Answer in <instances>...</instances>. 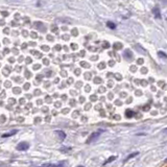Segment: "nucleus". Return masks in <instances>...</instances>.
Returning a JSON list of instances; mask_svg holds the SVG:
<instances>
[{"label":"nucleus","mask_w":167,"mask_h":167,"mask_svg":"<svg viewBox=\"0 0 167 167\" xmlns=\"http://www.w3.org/2000/svg\"><path fill=\"white\" fill-rule=\"evenodd\" d=\"M139 155V153L138 151H136V153H133V154H131V155H129V157L127 158V160L125 161H127V160H130V159H132V158H134V157H136V156H138Z\"/></svg>","instance_id":"obj_9"},{"label":"nucleus","mask_w":167,"mask_h":167,"mask_svg":"<svg viewBox=\"0 0 167 167\" xmlns=\"http://www.w3.org/2000/svg\"><path fill=\"white\" fill-rule=\"evenodd\" d=\"M71 47H72L73 49H75V48H76V45H74V44H72V45H71Z\"/></svg>","instance_id":"obj_14"},{"label":"nucleus","mask_w":167,"mask_h":167,"mask_svg":"<svg viewBox=\"0 0 167 167\" xmlns=\"http://www.w3.org/2000/svg\"><path fill=\"white\" fill-rule=\"evenodd\" d=\"M124 58L125 59H127L129 61H131L132 59H133V54H132V52L130 51V50H125V52H124Z\"/></svg>","instance_id":"obj_3"},{"label":"nucleus","mask_w":167,"mask_h":167,"mask_svg":"<svg viewBox=\"0 0 167 167\" xmlns=\"http://www.w3.org/2000/svg\"><path fill=\"white\" fill-rule=\"evenodd\" d=\"M138 63H139V64H142V63H143V60H141V59H140V60H139V61H138Z\"/></svg>","instance_id":"obj_15"},{"label":"nucleus","mask_w":167,"mask_h":167,"mask_svg":"<svg viewBox=\"0 0 167 167\" xmlns=\"http://www.w3.org/2000/svg\"><path fill=\"white\" fill-rule=\"evenodd\" d=\"M163 132H164V133H166V134H167V129H164V130H163Z\"/></svg>","instance_id":"obj_16"},{"label":"nucleus","mask_w":167,"mask_h":167,"mask_svg":"<svg viewBox=\"0 0 167 167\" xmlns=\"http://www.w3.org/2000/svg\"><path fill=\"white\" fill-rule=\"evenodd\" d=\"M114 47H115V48H121V45H120V44H118V45H117V44H115V45H114Z\"/></svg>","instance_id":"obj_12"},{"label":"nucleus","mask_w":167,"mask_h":167,"mask_svg":"<svg viewBox=\"0 0 167 167\" xmlns=\"http://www.w3.org/2000/svg\"><path fill=\"white\" fill-rule=\"evenodd\" d=\"M166 161H167V159H166Z\"/></svg>","instance_id":"obj_17"},{"label":"nucleus","mask_w":167,"mask_h":167,"mask_svg":"<svg viewBox=\"0 0 167 167\" xmlns=\"http://www.w3.org/2000/svg\"><path fill=\"white\" fill-rule=\"evenodd\" d=\"M17 133V131L16 130H14L13 132H11V133H6V134H3L2 135V138H6V137H9V136H12L13 134H16Z\"/></svg>","instance_id":"obj_7"},{"label":"nucleus","mask_w":167,"mask_h":167,"mask_svg":"<svg viewBox=\"0 0 167 167\" xmlns=\"http://www.w3.org/2000/svg\"><path fill=\"white\" fill-rule=\"evenodd\" d=\"M134 115H135V113H134V111H132V110H127V111H125V116H127V118L133 117Z\"/></svg>","instance_id":"obj_5"},{"label":"nucleus","mask_w":167,"mask_h":167,"mask_svg":"<svg viewBox=\"0 0 167 167\" xmlns=\"http://www.w3.org/2000/svg\"><path fill=\"white\" fill-rule=\"evenodd\" d=\"M107 25H108L109 27H110L111 30H115V27H116V25H115V23H113V22H111V21H109L108 23H107Z\"/></svg>","instance_id":"obj_8"},{"label":"nucleus","mask_w":167,"mask_h":167,"mask_svg":"<svg viewBox=\"0 0 167 167\" xmlns=\"http://www.w3.org/2000/svg\"><path fill=\"white\" fill-rule=\"evenodd\" d=\"M153 13H154V15H155L156 18H158V19L161 18V13H160V11H159L158 7H155V9H153Z\"/></svg>","instance_id":"obj_4"},{"label":"nucleus","mask_w":167,"mask_h":167,"mask_svg":"<svg viewBox=\"0 0 167 167\" xmlns=\"http://www.w3.org/2000/svg\"><path fill=\"white\" fill-rule=\"evenodd\" d=\"M57 134L60 136V137H61L62 140H64V139L66 138V135H65V133H64V132H62V131H57Z\"/></svg>","instance_id":"obj_6"},{"label":"nucleus","mask_w":167,"mask_h":167,"mask_svg":"<svg viewBox=\"0 0 167 167\" xmlns=\"http://www.w3.org/2000/svg\"><path fill=\"white\" fill-rule=\"evenodd\" d=\"M28 147H30V145L25 142H21L17 145V149L18 150H26V149H28Z\"/></svg>","instance_id":"obj_2"},{"label":"nucleus","mask_w":167,"mask_h":167,"mask_svg":"<svg viewBox=\"0 0 167 167\" xmlns=\"http://www.w3.org/2000/svg\"><path fill=\"white\" fill-rule=\"evenodd\" d=\"M159 55H160V57H163V58H166L167 59V54H165L164 52H162V51H159Z\"/></svg>","instance_id":"obj_11"},{"label":"nucleus","mask_w":167,"mask_h":167,"mask_svg":"<svg viewBox=\"0 0 167 167\" xmlns=\"http://www.w3.org/2000/svg\"><path fill=\"white\" fill-rule=\"evenodd\" d=\"M115 159H116V157H115V156H113V157H110V158H109L108 160H107L106 162L104 163V165H107V164H108V163H111V162H112V161H114V160H115Z\"/></svg>","instance_id":"obj_10"},{"label":"nucleus","mask_w":167,"mask_h":167,"mask_svg":"<svg viewBox=\"0 0 167 167\" xmlns=\"http://www.w3.org/2000/svg\"><path fill=\"white\" fill-rule=\"evenodd\" d=\"M99 135H100V133L99 132H97V133H93L92 135L89 137V139L87 140V143H91V142H93V141H95L97 139V138L99 137Z\"/></svg>","instance_id":"obj_1"},{"label":"nucleus","mask_w":167,"mask_h":167,"mask_svg":"<svg viewBox=\"0 0 167 167\" xmlns=\"http://www.w3.org/2000/svg\"><path fill=\"white\" fill-rule=\"evenodd\" d=\"M109 46H110V45H109V44H108V43L104 44V48H108V47H109Z\"/></svg>","instance_id":"obj_13"}]
</instances>
